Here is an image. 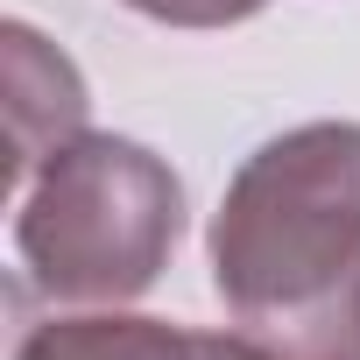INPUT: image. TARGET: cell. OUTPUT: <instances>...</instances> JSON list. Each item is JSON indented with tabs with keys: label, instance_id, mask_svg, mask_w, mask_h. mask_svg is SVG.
Masks as SVG:
<instances>
[{
	"label": "cell",
	"instance_id": "cell-1",
	"mask_svg": "<svg viewBox=\"0 0 360 360\" xmlns=\"http://www.w3.org/2000/svg\"><path fill=\"white\" fill-rule=\"evenodd\" d=\"M360 276V127L311 120L262 141L212 212V290L269 339L318 325Z\"/></svg>",
	"mask_w": 360,
	"mask_h": 360
},
{
	"label": "cell",
	"instance_id": "cell-2",
	"mask_svg": "<svg viewBox=\"0 0 360 360\" xmlns=\"http://www.w3.org/2000/svg\"><path fill=\"white\" fill-rule=\"evenodd\" d=\"M184 233V184L162 155L120 134H78L22 191L15 248L43 297L57 304H127L141 297Z\"/></svg>",
	"mask_w": 360,
	"mask_h": 360
},
{
	"label": "cell",
	"instance_id": "cell-3",
	"mask_svg": "<svg viewBox=\"0 0 360 360\" xmlns=\"http://www.w3.org/2000/svg\"><path fill=\"white\" fill-rule=\"evenodd\" d=\"M0 50H8V155H15L8 176L29 184L57 148H71L85 134V78L29 22L0 29Z\"/></svg>",
	"mask_w": 360,
	"mask_h": 360
},
{
	"label": "cell",
	"instance_id": "cell-4",
	"mask_svg": "<svg viewBox=\"0 0 360 360\" xmlns=\"http://www.w3.org/2000/svg\"><path fill=\"white\" fill-rule=\"evenodd\" d=\"M15 360H283L269 339L184 332L162 318H50L22 339Z\"/></svg>",
	"mask_w": 360,
	"mask_h": 360
},
{
	"label": "cell",
	"instance_id": "cell-5",
	"mask_svg": "<svg viewBox=\"0 0 360 360\" xmlns=\"http://www.w3.org/2000/svg\"><path fill=\"white\" fill-rule=\"evenodd\" d=\"M276 353H290V360H360V276L346 283V297L318 318V325H304V332H290V339H269Z\"/></svg>",
	"mask_w": 360,
	"mask_h": 360
},
{
	"label": "cell",
	"instance_id": "cell-6",
	"mask_svg": "<svg viewBox=\"0 0 360 360\" xmlns=\"http://www.w3.org/2000/svg\"><path fill=\"white\" fill-rule=\"evenodd\" d=\"M127 8L148 22H169V29H226V22L262 15L269 0H127Z\"/></svg>",
	"mask_w": 360,
	"mask_h": 360
},
{
	"label": "cell",
	"instance_id": "cell-7",
	"mask_svg": "<svg viewBox=\"0 0 360 360\" xmlns=\"http://www.w3.org/2000/svg\"><path fill=\"white\" fill-rule=\"evenodd\" d=\"M283 360H290V353H283Z\"/></svg>",
	"mask_w": 360,
	"mask_h": 360
}]
</instances>
